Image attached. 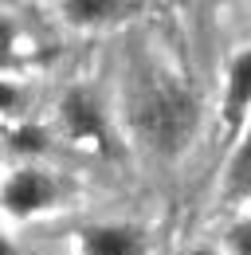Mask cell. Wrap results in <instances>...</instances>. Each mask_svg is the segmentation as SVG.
<instances>
[{
    "mask_svg": "<svg viewBox=\"0 0 251 255\" xmlns=\"http://www.w3.org/2000/svg\"><path fill=\"white\" fill-rule=\"evenodd\" d=\"M75 252L79 255H149V240L129 220H98L79 232Z\"/></svg>",
    "mask_w": 251,
    "mask_h": 255,
    "instance_id": "cell-5",
    "label": "cell"
},
{
    "mask_svg": "<svg viewBox=\"0 0 251 255\" xmlns=\"http://www.w3.org/2000/svg\"><path fill=\"white\" fill-rule=\"evenodd\" d=\"M224 196L228 204H244L251 200V126L232 141V153H228V165H224Z\"/></svg>",
    "mask_w": 251,
    "mask_h": 255,
    "instance_id": "cell-6",
    "label": "cell"
},
{
    "mask_svg": "<svg viewBox=\"0 0 251 255\" xmlns=\"http://www.w3.org/2000/svg\"><path fill=\"white\" fill-rule=\"evenodd\" d=\"M47 149V133L39 126H31V122H16V126H8V153H24L28 165H35V153H43Z\"/></svg>",
    "mask_w": 251,
    "mask_h": 255,
    "instance_id": "cell-8",
    "label": "cell"
},
{
    "mask_svg": "<svg viewBox=\"0 0 251 255\" xmlns=\"http://www.w3.org/2000/svg\"><path fill=\"white\" fill-rule=\"evenodd\" d=\"M133 12V4H118V0H67L59 4V16L75 28H102V24H118Z\"/></svg>",
    "mask_w": 251,
    "mask_h": 255,
    "instance_id": "cell-7",
    "label": "cell"
},
{
    "mask_svg": "<svg viewBox=\"0 0 251 255\" xmlns=\"http://www.w3.org/2000/svg\"><path fill=\"white\" fill-rule=\"evenodd\" d=\"M220 118H224V133H228L232 141L251 126V43L240 47V51L232 55V63H228Z\"/></svg>",
    "mask_w": 251,
    "mask_h": 255,
    "instance_id": "cell-4",
    "label": "cell"
},
{
    "mask_svg": "<svg viewBox=\"0 0 251 255\" xmlns=\"http://www.w3.org/2000/svg\"><path fill=\"white\" fill-rule=\"evenodd\" d=\"M220 252L224 255H251V216H240V220H232L224 228Z\"/></svg>",
    "mask_w": 251,
    "mask_h": 255,
    "instance_id": "cell-9",
    "label": "cell"
},
{
    "mask_svg": "<svg viewBox=\"0 0 251 255\" xmlns=\"http://www.w3.org/2000/svg\"><path fill=\"white\" fill-rule=\"evenodd\" d=\"M59 129L71 141L83 145H106V106L98 102L94 91L71 87L59 102Z\"/></svg>",
    "mask_w": 251,
    "mask_h": 255,
    "instance_id": "cell-3",
    "label": "cell"
},
{
    "mask_svg": "<svg viewBox=\"0 0 251 255\" xmlns=\"http://www.w3.org/2000/svg\"><path fill=\"white\" fill-rule=\"evenodd\" d=\"M59 196H63L59 177L39 169V165L24 161L4 177V212H8V220H31V216L55 208Z\"/></svg>",
    "mask_w": 251,
    "mask_h": 255,
    "instance_id": "cell-2",
    "label": "cell"
},
{
    "mask_svg": "<svg viewBox=\"0 0 251 255\" xmlns=\"http://www.w3.org/2000/svg\"><path fill=\"white\" fill-rule=\"evenodd\" d=\"M192 255H224V252H216V248H196Z\"/></svg>",
    "mask_w": 251,
    "mask_h": 255,
    "instance_id": "cell-10",
    "label": "cell"
},
{
    "mask_svg": "<svg viewBox=\"0 0 251 255\" xmlns=\"http://www.w3.org/2000/svg\"><path fill=\"white\" fill-rule=\"evenodd\" d=\"M129 118H133L137 137L157 157H181L200 129V102L173 71L149 67L133 83Z\"/></svg>",
    "mask_w": 251,
    "mask_h": 255,
    "instance_id": "cell-1",
    "label": "cell"
}]
</instances>
